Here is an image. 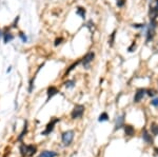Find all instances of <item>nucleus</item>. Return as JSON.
Here are the masks:
<instances>
[{"instance_id": "1", "label": "nucleus", "mask_w": 158, "mask_h": 157, "mask_svg": "<svg viewBox=\"0 0 158 157\" xmlns=\"http://www.w3.org/2000/svg\"><path fill=\"white\" fill-rule=\"evenodd\" d=\"M156 27H157L156 20H150V23L145 27V41L146 42H150L155 37Z\"/></svg>"}, {"instance_id": "2", "label": "nucleus", "mask_w": 158, "mask_h": 157, "mask_svg": "<svg viewBox=\"0 0 158 157\" xmlns=\"http://www.w3.org/2000/svg\"><path fill=\"white\" fill-rule=\"evenodd\" d=\"M37 148L35 145H25V144H21L20 147V152L22 156H27V157H31L36 153Z\"/></svg>"}, {"instance_id": "3", "label": "nucleus", "mask_w": 158, "mask_h": 157, "mask_svg": "<svg viewBox=\"0 0 158 157\" xmlns=\"http://www.w3.org/2000/svg\"><path fill=\"white\" fill-rule=\"evenodd\" d=\"M84 113V106L82 104H76L74 109L72 110L71 117L72 119H77V118H81Z\"/></svg>"}, {"instance_id": "4", "label": "nucleus", "mask_w": 158, "mask_h": 157, "mask_svg": "<svg viewBox=\"0 0 158 157\" xmlns=\"http://www.w3.org/2000/svg\"><path fill=\"white\" fill-rule=\"evenodd\" d=\"M61 138H62V142L65 147L70 145L74 139V131H66V132H63L62 135H61Z\"/></svg>"}, {"instance_id": "5", "label": "nucleus", "mask_w": 158, "mask_h": 157, "mask_svg": "<svg viewBox=\"0 0 158 157\" xmlns=\"http://www.w3.org/2000/svg\"><path fill=\"white\" fill-rule=\"evenodd\" d=\"M94 58H95L94 52H89V53L84 56V57L81 59V63H82V65H83V68H84V69H89L90 64H91V62H93Z\"/></svg>"}, {"instance_id": "6", "label": "nucleus", "mask_w": 158, "mask_h": 157, "mask_svg": "<svg viewBox=\"0 0 158 157\" xmlns=\"http://www.w3.org/2000/svg\"><path fill=\"white\" fill-rule=\"evenodd\" d=\"M59 121V118H56V117H54L49 123H48V126H47V128H46V130H44L42 133H41V135H49V134L54 130V127H55V125Z\"/></svg>"}, {"instance_id": "7", "label": "nucleus", "mask_w": 158, "mask_h": 157, "mask_svg": "<svg viewBox=\"0 0 158 157\" xmlns=\"http://www.w3.org/2000/svg\"><path fill=\"white\" fill-rule=\"evenodd\" d=\"M146 95V90L143 89V88H140V89H137L136 90V93H135V96H134V102L135 103H138L141 101V99Z\"/></svg>"}, {"instance_id": "8", "label": "nucleus", "mask_w": 158, "mask_h": 157, "mask_svg": "<svg viewBox=\"0 0 158 157\" xmlns=\"http://www.w3.org/2000/svg\"><path fill=\"white\" fill-rule=\"evenodd\" d=\"M149 17H150V20H157V17H158V7H156L155 5H150Z\"/></svg>"}, {"instance_id": "9", "label": "nucleus", "mask_w": 158, "mask_h": 157, "mask_svg": "<svg viewBox=\"0 0 158 157\" xmlns=\"http://www.w3.org/2000/svg\"><path fill=\"white\" fill-rule=\"evenodd\" d=\"M57 93H59V91L57 90V88H55V86H49L48 89V91H47V94H48V99H47V102L50 100V98H52L53 96H55Z\"/></svg>"}, {"instance_id": "10", "label": "nucleus", "mask_w": 158, "mask_h": 157, "mask_svg": "<svg viewBox=\"0 0 158 157\" xmlns=\"http://www.w3.org/2000/svg\"><path fill=\"white\" fill-rule=\"evenodd\" d=\"M142 138L145 142H148V143H152V136L150 135V133L148 132V130L146 129H143L142 130Z\"/></svg>"}, {"instance_id": "11", "label": "nucleus", "mask_w": 158, "mask_h": 157, "mask_svg": "<svg viewBox=\"0 0 158 157\" xmlns=\"http://www.w3.org/2000/svg\"><path fill=\"white\" fill-rule=\"evenodd\" d=\"M123 122H125V114H122L121 116L117 117L116 119V125H115V130H118L123 127Z\"/></svg>"}, {"instance_id": "12", "label": "nucleus", "mask_w": 158, "mask_h": 157, "mask_svg": "<svg viewBox=\"0 0 158 157\" xmlns=\"http://www.w3.org/2000/svg\"><path fill=\"white\" fill-rule=\"evenodd\" d=\"M2 37H3V42L4 43H8V42H11L14 39V36L11 34L10 32H4L2 34Z\"/></svg>"}, {"instance_id": "13", "label": "nucleus", "mask_w": 158, "mask_h": 157, "mask_svg": "<svg viewBox=\"0 0 158 157\" xmlns=\"http://www.w3.org/2000/svg\"><path fill=\"white\" fill-rule=\"evenodd\" d=\"M57 156V153L54 151H43L39 154L38 157H56Z\"/></svg>"}, {"instance_id": "14", "label": "nucleus", "mask_w": 158, "mask_h": 157, "mask_svg": "<svg viewBox=\"0 0 158 157\" xmlns=\"http://www.w3.org/2000/svg\"><path fill=\"white\" fill-rule=\"evenodd\" d=\"M123 128H125L126 134H127L128 136H133V135H134L135 130H134V128H133L131 125H125V126H123Z\"/></svg>"}, {"instance_id": "15", "label": "nucleus", "mask_w": 158, "mask_h": 157, "mask_svg": "<svg viewBox=\"0 0 158 157\" xmlns=\"http://www.w3.org/2000/svg\"><path fill=\"white\" fill-rule=\"evenodd\" d=\"M76 14L80 17V18H82V19H84L85 18V10L83 8V7H81V6H78L77 8H76Z\"/></svg>"}, {"instance_id": "16", "label": "nucleus", "mask_w": 158, "mask_h": 157, "mask_svg": "<svg viewBox=\"0 0 158 157\" xmlns=\"http://www.w3.org/2000/svg\"><path fill=\"white\" fill-rule=\"evenodd\" d=\"M150 129H151V132H152V134H153L154 136H157L158 135V125H157V123L152 122Z\"/></svg>"}, {"instance_id": "17", "label": "nucleus", "mask_w": 158, "mask_h": 157, "mask_svg": "<svg viewBox=\"0 0 158 157\" xmlns=\"http://www.w3.org/2000/svg\"><path fill=\"white\" fill-rule=\"evenodd\" d=\"M115 36H116V31H113V33H112V34L110 35V37H109V46L111 48H113V46H114Z\"/></svg>"}, {"instance_id": "18", "label": "nucleus", "mask_w": 158, "mask_h": 157, "mask_svg": "<svg viewBox=\"0 0 158 157\" xmlns=\"http://www.w3.org/2000/svg\"><path fill=\"white\" fill-rule=\"evenodd\" d=\"M80 62H81V59H80V60H78V61H76V62H74V63H73L71 66H70V68L66 70V72H65L64 76H67V75H69V74H70V73H71V72H72V71H73V70H74V69H75L76 66H77L79 63H80Z\"/></svg>"}, {"instance_id": "19", "label": "nucleus", "mask_w": 158, "mask_h": 157, "mask_svg": "<svg viewBox=\"0 0 158 157\" xmlns=\"http://www.w3.org/2000/svg\"><path fill=\"white\" fill-rule=\"evenodd\" d=\"M27 132H28V122L25 121V122H24V128H23V130H22V132L20 133V135H19V137H18V140H19V141L22 140V138L24 137V135L27 134Z\"/></svg>"}, {"instance_id": "20", "label": "nucleus", "mask_w": 158, "mask_h": 157, "mask_svg": "<svg viewBox=\"0 0 158 157\" xmlns=\"http://www.w3.org/2000/svg\"><path fill=\"white\" fill-rule=\"evenodd\" d=\"M107 120H109V115H108V113L103 112V113H101V114L99 115V118H98V121H99V122L107 121Z\"/></svg>"}, {"instance_id": "21", "label": "nucleus", "mask_w": 158, "mask_h": 157, "mask_svg": "<svg viewBox=\"0 0 158 157\" xmlns=\"http://www.w3.org/2000/svg\"><path fill=\"white\" fill-rule=\"evenodd\" d=\"M64 85H65V88H67V89H71V88H74V85H75V80H67V81H65L64 82Z\"/></svg>"}, {"instance_id": "22", "label": "nucleus", "mask_w": 158, "mask_h": 157, "mask_svg": "<svg viewBox=\"0 0 158 157\" xmlns=\"http://www.w3.org/2000/svg\"><path fill=\"white\" fill-rule=\"evenodd\" d=\"M156 91L155 90H152V89H149V90H146V95L148 96H150V97H154V96H156Z\"/></svg>"}, {"instance_id": "23", "label": "nucleus", "mask_w": 158, "mask_h": 157, "mask_svg": "<svg viewBox=\"0 0 158 157\" xmlns=\"http://www.w3.org/2000/svg\"><path fill=\"white\" fill-rule=\"evenodd\" d=\"M132 27L133 28H135V29H145V27H146V24H144V23H134V24H132Z\"/></svg>"}, {"instance_id": "24", "label": "nucleus", "mask_w": 158, "mask_h": 157, "mask_svg": "<svg viewBox=\"0 0 158 157\" xmlns=\"http://www.w3.org/2000/svg\"><path fill=\"white\" fill-rule=\"evenodd\" d=\"M62 41H63V38H62V37L56 38V39H55V42H54V46H55V47H58L59 44H61V43H62Z\"/></svg>"}, {"instance_id": "25", "label": "nucleus", "mask_w": 158, "mask_h": 157, "mask_svg": "<svg viewBox=\"0 0 158 157\" xmlns=\"http://www.w3.org/2000/svg\"><path fill=\"white\" fill-rule=\"evenodd\" d=\"M19 37L21 38V40H22V42H28V37H27V35L25 34H23V33H19Z\"/></svg>"}, {"instance_id": "26", "label": "nucleus", "mask_w": 158, "mask_h": 157, "mask_svg": "<svg viewBox=\"0 0 158 157\" xmlns=\"http://www.w3.org/2000/svg\"><path fill=\"white\" fill-rule=\"evenodd\" d=\"M34 81H35V77L32 78L31 81H30V86H29V92L30 93L33 91V89H34Z\"/></svg>"}, {"instance_id": "27", "label": "nucleus", "mask_w": 158, "mask_h": 157, "mask_svg": "<svg viewBox=\"0 0 158 157\" xmlns=\"http://www.w3.org/2000/svg\"><path fill=\"white\" fill-rule=\"evenodd\" d=\"M126 3V0H117V6L118 7H122Z\"/></svg>"}, {"instance_id": "28", "label": "nucleus", "mask_w": 158, "mask_h": 157, "mask_svg": "<svg viewBox=\"0 0 158 157\" xmlns=\"http://www.w3.org/2000/svg\"><path fill=\"white\" fill-rule=\"evenodd\" d=\"M135 49H136V43L133 42V43H132V46H131V47H129L128 51H129V52H134V51H135Z\"/></svg>"}, {"instance_id": "29", "label": "nucleus", "mask_w": 158, "mask_h": 157, "mask_svg": "<svg viewBox=\"0 0 158 157\" xmlns=\"http://www.w3.org/2000/svg\"><path fill=\"white\" fill-rule=\"evenodd\" d=\"M151 104L154 107H158V98H154L151 100Z\"/></svg>"}, {"instance_id": "30", "label": "nucleus", "mask_w": 158, "mask_h": 157, "mask_svg": "<svg viewBox=\"0 0 158 157\" xmlns=\"http://www.w3.org/2000/svg\"><path fill=\"white\" fill-rule=\"evenodd\" d=\"M18 21H19V16H17L16 18H15V20H14V22H13V24H12V28H16L17 25V23H18Z\"/></svg>"}, {"instance_id": "31", "label": "nucleus", "mask_w": 158, "mask_h": 157, "mask_svg": "<svg viewBox=\"0 0 158 157\" xmlns=\"http://www.w3.org/2000/svg\"><path fill=\"white\" fill-rule=\"evenodd\" d=\"M154 3H155V6L158 7V0H154Z\"/></svg>"}, {"instance_id": "32", "label": "nucleus", "mask_w": 158, "mask_h": 157, "mask_svg": "<svg viewBox=\"0 0 158 157\" xmlns=\"http://www.w3.org/2000/svg\"><path fill=\"white\" fill-rule=\"evenodd\" d=\"M11 70H12V66H8V69L6 70V73H10V72H11Z\"/></svg>"}, {"instance_id": "33", "label": "nucleus", "mask_w": 158, "mask_h": 157, "mask_svg": "<svg viewBox=\"0 0 158 157\" xmlns=\"http://www.w3.org/2000/svg\"><path fill=\"white\" fill-rule=\"evenodd\" d=\"M2 37V32H1V30H0V38Z\"/></svg>"}, {"instance_id": "34", "label": "nucleus", "mask_w": 158, "mask_h": 157, "mask_svg": "<svg viewBox=\"0 0 158 157\" xmlns=\"http://www.w3.org/2000/svg\"><path fill=\"white\" fill-rule=\"evenodd\" d=\"M155 151H156V152H157V153H158V149H155Z\"/></svg>"}]
</instances>
